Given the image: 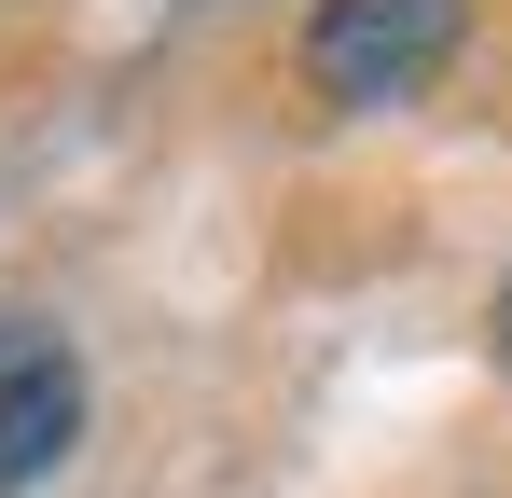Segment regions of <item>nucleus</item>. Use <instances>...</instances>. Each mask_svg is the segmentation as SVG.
Here are the masks:
<instances>
[{
    "label": "nucleus",
    "mask_w": 512,
    "mask_h": 498,
    "mask_svg": "<svg viewBox=\"0 0 512 498\" xmlns=\"http://www.w3.org/2000/svg\"><path fill=\"white\" fill-rule=\"evenodd\" d=\"M499 360H512V291H499Z\"/></svg>",
    "instance_id": "7ed1b4c3"
},
{
    "label": "nucleus",
    "mask_w": 512,
    "mask_h": 498,
    "mask_svg": "<svg viewBox=\"0 0 512 498\" xmlns=\"http://www.w3.org/2000/svg\"><path fill=\"white\" fill-rule=\"evenodd\" d=\"M457 28H471V0H319L305 70H319V97H346V111H388V97H416V83L457 56Z\"/></svg>",
    "instance_id": "f257e3e1"
},
{
    "label": "nucleus",
    "mask_w": 512,
    "mask_h": 498,
    "mask_svg": "<svg viewBox=\"0 0 512 498\" xmlns=\"http://www.w3.org/2000/svg\"><path fill=\"white\" fill-rule=\"evenodd\" d=\"M70 429H84V374H70L56 346H28V360H0V485H28V471H56V457H70Z\"/></svg>",
    "instance_id": "f03ea898"
}]
</instances>
